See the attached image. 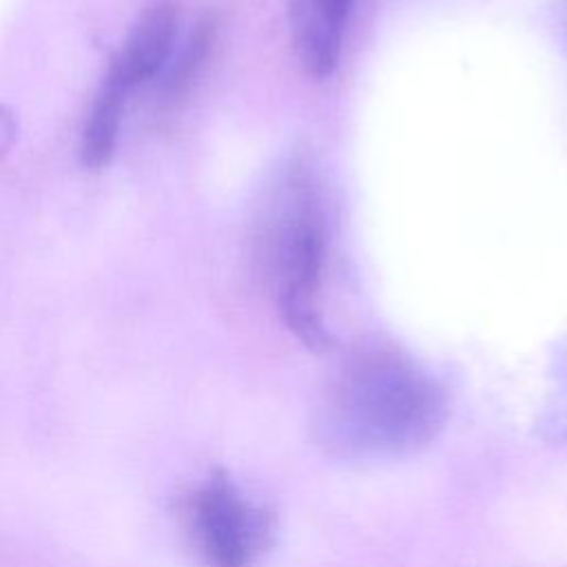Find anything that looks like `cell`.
<instances>
[{
    "label": "cell",
    "instance_id": "7a4b0ae2",
    "mask_svg": "<svg viewBox=\"0 0 567 567\" xmlns=\"http://www.w3.org/2000/svg\"><path fill=\"white\" fill-rule=\"evenodd\" d=\"M257 261L275 284L277 306L288 330L312 352L334 348L319 310V284L326 257V230L308 175L288 173L270 197L259 230Z\"/></svg>",
    "mask_w": 567,
    "mask_h": 567
},
{
    "label": "cell",
    "instance_id": "5b68a950",
    "mask_svg": "<svg viewBox=\"0 0 567 567\" xmlns=\"http://www.w3.org/2000/svg\"><path fill=\"white\" fill-rule=\"evenodd\" d=\"M179 27V4L175 0H148L140 11L122 49L111 64L131 89L155 80L168 64Z\"/></svg>",
    "mask_w": 567,
    "mask_h": 567
},
{
    "label": "cell",
    "instance_id": "9c48e42d",
    "mask_svg": "<svg viewBox=\"0 0 567 567\" xmlns=\"http://www.w3.org/2000/svg\"><path fill=\"white\" fill-rule=\"evenodd\" d=\"M18 140V117L11 106L0 104V162L9 155Z\"/></svg>",
    "mask_w": 567,
    "mask_h": 567
},
{
    "label": "cell",
    "instance_id": "277c9868",
    "mask_svg": "<svg viewBox=\"0 0 567 567\" xmlns=\"http://www.w3.org/2000/svg\"><path fill=\"white\" fill-rule=\"evenodd\" d=\"M352 7L354 0H290V42L306 75L323 80L334 73Z\"/></svg>",
    "mask_w": 567,
    "mask_h": 567
},
{
    "label": "cell",
    "instance_id": "52a82bcc",
    "mask_svg": "<svg viewBox=\"0 0 567 567\" xmlns=\"http://www.w3.org/2000/svg\"><path fill=\"white\" fill-rule=\"evenodd\" d=\"M217 38H219V16L215 11L202 13L193 22L179 51L177 53L173 51L164 69V78L159 84V102L164 109H175L190 95L202 73L206 71L208 60L213 58Z\"/></svg>",
    "mask_w": 567,
    "mask_h": 567
},
{
    "label": "cell",
    "instance_id": "8992f818",
    "mask_svg": "<svg viewBox=\"0 0 567 567\" xmlns=\"http://www.w3.org/2000/svg\"><path fill=\"white\" fill-rule=\"evenodd\" d=\"M131 91L122 73L109 62L80 137V162L86 171H102L111 164Z\"/></svg>",
    "mask_w": 567,
    "mask_h": 567
},
{
    "label": "cell",
    "instance_id": "3957f363",
    "mask_svg": "<svg viewBox=\"0 0 567 567\" xmlns=\"http://www.w3.org/2000/svg\"><path fill=\"white\" fill-rule=\"evenodd\" d=\"M188 520L210 567H250L270 540V516L224 470H215L193 492Z\"/></svg>",
    "mask_w": 567,
    "mask_h": 567
},
{
    "label": "cell",
    "instance_id": "6da1fadb",
    "mask_svg": "<svg viewBox=\"0 0 567 567\" xmlns=\"http://www.w3.org/2000/svg\"><path fill=\"white\" fill-rule=\"evenodd\" d=\"M445 421V392L425 370L392 352H370L332 379L310 430L334 458L383 461L427 447Z\"/></svg>",
    "mask_w": 567,
    "mask_h": 567
},
{
    "label": "cell",
    "instance_id": "ba28073f",
    "mask_svg": "<svg viewBox=\"0 0 567 567\" xmlns=\"http://www.w3.org/2000/svg\"><path fill=\"white\" fill-rule=\"evenodd\" d=\"M536 432L549 443H567V343H563L549 368V383L536 416Z\"/></svg>",
    "mask_w": 567,
    "mask_h": 567
}]
</instances>
